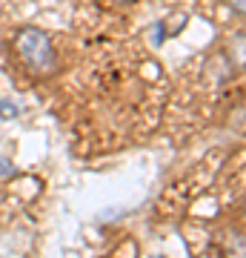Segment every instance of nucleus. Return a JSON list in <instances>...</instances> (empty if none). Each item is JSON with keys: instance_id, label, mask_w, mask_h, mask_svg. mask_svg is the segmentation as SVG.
Instances as JSON below:
<instances>
[{"instance_id": "f257e3e1", "label": "nucleus", "mask_w": 246, "mask_h": 258, "mask_svg": "<svg viewBox=\"0 0 246 258\" xmlns=\"http://www.w3.org/2000/svg\"><path fill=\"white\" fill-rule=\"evenodd\" d=\"M18 46V55L23 57V63L35 72H49L55 69V49H52V40L40 32V29H23L15 40Z\"/></svg>"}, {"instance_id": "f03ea898", "label": "nucleus", "mask_w": 246, "mask_h": 258, "mask_svg": "<svg viewBox=\"0 0 246 258\" xmlns=\"http://www.w3.org/2000/svg\"><path fill=\"white\" fill-rule=\"evenodd\" d=\"M15 115H18V106L15 103L0 101V118H15Z\"/></svg>"}, {"instance_id": "7ed1b4c3", "label": "nucleus", "mask_w": 246, "mask_h": 258, "mask_svg": "<svg viewBox=\"0 0 246 258\" xmlns=\"http://www.w3.org/2000/svg\"><path fill=\"white\" fill-rule=\"evenodd\" d=\"M0 175H12V164L3 161V158H0Z\"/></svg>"}]
</instances>
